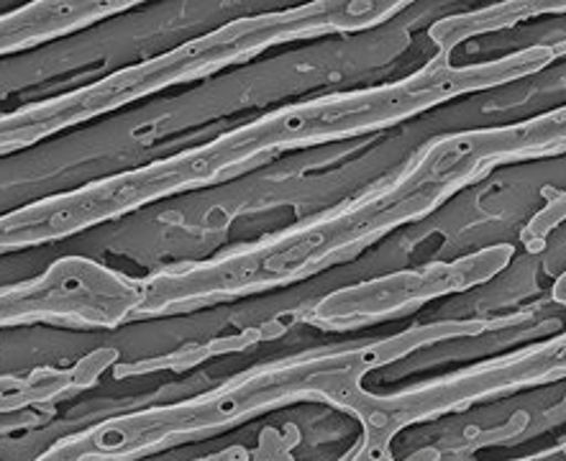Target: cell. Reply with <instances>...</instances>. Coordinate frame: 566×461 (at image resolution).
I'll return each mask as SVG.
<instances>
[{"mask_svg": "<svg viewBox=\"0 0 566 461\" xmlns=\"http://www.w3.org/2000/svg\"><path fill=\"white\" fill-rule=\"evenodd\" d=\"M554 62L552 44H533L472 64H454L449 54L436 52L423 67L392 83L282 105L206 144L165 157L169 182L175 196L213 188L280 154L387 132L464 95L497 91L538 75Z\"/></svg>", "mask_w": 566, "mask_h": 461, "instance_id": "3957f363", "label": "cell"}, {"mask_svg": "<svg viewBox=\"0 0 566 461\" xmlns=\"http://www.w3.org/2000/svg\"><path fill=\"white\" fill-rule=\"evenodd\" d=\"M559 451H562V454H564V457H566V441H564V443H562V449H559Z\"/></svg>", "mask_w": 566, "mask_h": 461, "instance_id": "7c38bea8", "label": "cell"}, {"mask_svg": "<svg viewBox=\"0 0 566 461\" xmlns=\"http://www.w3.org/2000/svg\"><path fill=\"white\" fill-rule=\"evenodd\" d=\"M492 172L476 128L433 136L395 172L342 203L229 252L151 272L142 280L136 318H169L293 287L354 262L390 233L426 221Z\"/></svg>", "mask_w": 566, "mask_h": 461, "instance_id": "6da1fadb", "label": "cell"}, {"mask_svg": "<svg viewBox=\"0 0 566 461\" xmlns=\"http://www.w3.org/2000/svg\"><path fill=\"white\" fill-rule=\"evenodd\" d=\"M513 244H492L451 262H428L357 285L338 287L305 311V323L323 331H354L412 315L439 297L488 285L511 266Z\"/></svg>", "mask_w": 566, "mask_h": 461, "instance_id": "8992f818", "label": "cell"}, {"mask_svg": "<svg viewBox=\"0 0 566 461\" xmlns=\"http://www.w3.org/2000/svg\"><path fill=\"white\" fill-rule=\"evenodd\" d=\"M476 142L492 169L564 157L566 105L515 121V124L476 128Z\"/></svg>", "mask_w": 566, "mask_h": 461, "instance_id": "ba28073f", "label": "cell"}, {"mask_svg": "<svg viewBox=\"0 0 566 461\" xmlns=\"http://www.w3.org/2000/svg\"><path fill=\"white\" fill-rule=\"evenodd\" d=\"M116 357V349H98L70 369L44 367L31 371L29 377H0V416L87 390Z\"/></svg>", "mask_w": 566, "mask_h": 461, "instance_id": "9c48e42d", "label": "cell"}, {"mask_svg": "<svg viewBox=\"0 0 566 461\" xmlns=\"http://www.w3.org/2000/svg\"><path fill=\"white\" fill-rule=\"evenodd\" d=\"M142 280L91 256H60L36 277L0 287V328H118L136 321Z\"/></svg>", "mask_w": 566, "mask_h": 461, "instance_id": "5b68a950", "label": "cell"}, {"mask_svg": "<svg viewBox=\"0 0 566 461\" xmlns=\"http://www.w3.org/2000/svg\"><path fill=\"white\" fill-rule=\"evenodd\" d=\"M562 13H566V0H505V3L439 19L428 29V39L433 42L436 52L451 56V52L462 46L467 39L511 29L517 27V23L541 19V15Z\"/></svg>", "mask_w": 566, "mask_h": 461, "instance_id": "8fae6325", "label": "cell"}, {"mask_svg": "<svg viewBox=\"0 0 566 461\" xmlns=\"http://www.w3.org/2000/svg\"><path fill=\"white\" fill-rule=\"evenodd\" d=\"M511 323L513 318L431 321L371 342L328 344L287 354L237 371L188 400L128 410L62 436L34 461H142L208 441L295 402H326L346 410L369 371L428 346L474 338Z\"/></svg>", "mask_w": 566, "mask_h": 461, "instance_id": "7a4b0ae2", "label": "cell"}, {"mask_svg": "<svg viewBox=\"0 0 566 461\" xmlns=\"http://www.w3.org/2000/svg\"><path fill=\"white\" fill-rule=\"evenodd\" d=\"M83 103L70 91L0 113V157L36 147L56 134L83 126Z\"/></svg>", "mask_w": 566, "mask_h": 461, "instance_id": "30bf717a", "label": "cell"}, {"mask_svg": "<svg viewBox=\"0 0 566 461\" xmlns=\"http://www.w3.org/2000/svg\"><path fill=\"white\" fill-rule=\"evenodd\" d=\"M564 379L566 331L395 392H371L361 387L344 410L359 420L361 439L342 461H395L392 443L406 428Z\"/></svg>", "mask_w": 566, "mask_h": 461, "instance_id": "277c9868", "label": "cell"}, {"mask_svg": "<svg viewBox=\"0 0 566 461\" xmlns=\"http://www.w3.org/2000/svg\"><path fill=\"white\" fill-rule=\"evenodd\" d=\"M142 0H31L0 13V56L29 52L36 46L93 29L132 11Z\"/></svg>", "mask_w": 566, "mask_h": 461, "instance_id": "52a82bcc", "label": "cell"}]
</instances>
